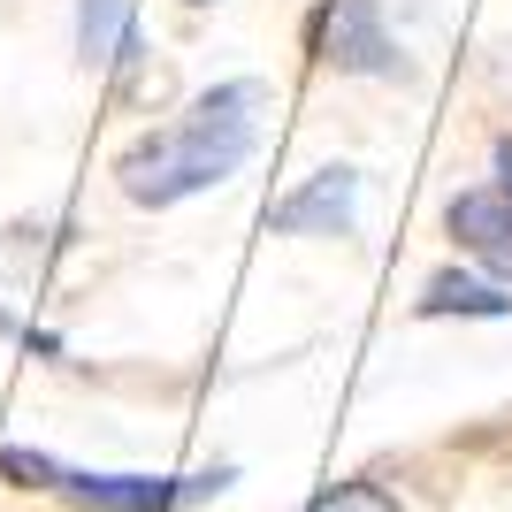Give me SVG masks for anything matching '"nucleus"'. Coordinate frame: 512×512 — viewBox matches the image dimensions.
<instances>
[{"mask_svg":"<svg viewBox=\"0 0 512 512\" xmlns=\"http://www.w3.org/2000/svg\"><path fill=\"white\" fill-rule=\"evenodd\" d=\"M260 146V85H214L192 100V115L176 130H153V138H138V146L115 161V176H123V192L138 199V207H176V199L207 192V184H222V176H237L245 161H253Z\"/></svg>","mask_w":512,"mask_h":512,"instance_id":"nucleus-1","label":"nucleus"},{"mask_svg":"<svg viewBox=\"0 0 512 512\" xmlns=\"http://www.w3.org/2000/svg\"><path fill=\"white\" fill-rule=\"evenodd\" d=\"M0 474L62 490L85 512H176V505H207V497L230 490V467H214V474H85V467H54L39 451H0Z\"/></svg>","mask_w":512,"mask_h":512,"instance_id":"nucleus-2","label":"nucleus"},{"mask_svg":"<svg viewBox=\"0 0 512 512\" xmlns=\"http://www.w3.org/2000/svg\"><path fill=\"white\" fill-rule=\"evenodd\" d=\"M321 54L337 69H360V77H398V46H390L375 0H329L321 8Z\"/></svg>","mask_w":512,"mask_h":512,"instance_id":"nucleus-3","label":"nucleus"},{"mask_svg":"<svg viewBox=\"0 0 512 512\" xmlns=\"http://www.w3.org/2000/svg\"><path fill=\"white\" fill-rule=\"evenodd\" d=\"M444 230L467 245L474 260H490L497 276H512V192L497 184V192H459L444 207Z\"/></svg>","mask_w":512,"mask_h":512,"instance_id":"nucleus-4","label":"nucleus"},{"mask_svg":"<svg viewBox=\"0 0 512 512\" xmlns=\"http://www.w3.org/2000/svg\"><path fill=\"white\" fill-rule=\"evenodd\" d=\"M352 192H360V176H352V169H321L306 192H291L276 207V230L283 237H314V230L337 237L344 222H352Z\"/></svg>","mask_w":512,"mask_h":512,"instance_id":"nucleus-5","label":"nucleus"},{"mask_svg":"<svg viewBox=\"0 0 512 512\" xmlns=\"http://www.w3.org/2000/svg\"><path fill=\"white\" fill-rule=\"evenodd\" d=\"M77 39H85V62H115L123 69L130 54H138L130 0H77Z\"/></svg>","mask_w":512,"mask_h":512,"instance_id":"nucleus-6","label":"nucleus"},{"mask_svg":"<svg viewBox=\"0 0 512 512\" xmlns=\"http://www.w3.org/2000/svg\"><path fill=\"white\" fill-rule=\"evenodd\" d=\"M421 314H428V321H444V314H482V321H497V314H512V299L497 291V283H482V276H459V268H444V276H428Z\"/></svg>","mask_w":512,"mask_h":512,"instance_id":"nucleus-7","label":"nucleus"},{"mask_svg":"<svg viewBox=\"0 0 512 512\" xmlns=\"http://www.w3.org/2000/svg\"><path fill=\"white\" fill-rule=\"evenodd\" d=\"M306 512H398V497L383 482H337V490H321Z\"/></svg>","mask_w":512,"mask_h":512,"instance_id":"nucleus-8","label":"nucleus"},{"mask_svg":"<svg viewBox=\"0 0 512 512\" xmlns=\"http://www.w3.org/2000/svg\"><path fill=\"white\" fill-rule=\"evenodd\" d=\"M497 184H505V192H512V138H505V146H497Z\"/></svg>","mask_w":512,"mask_h":512,"instance_id":"nucleus-9","label":"nucleus"}]
</instances>
